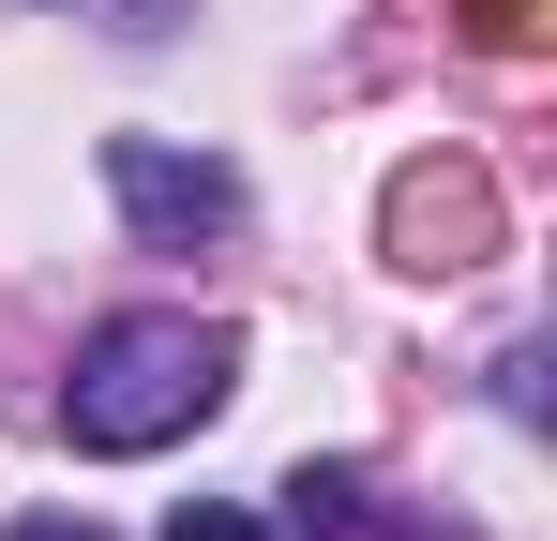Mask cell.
I'll return each mask as SVG.
<instances>
[{"instance_id":"4","label":"cell","mask_w":557,"mask_h":541,"mask_svg":"<svg viewBox=\"0 0 557 541\" xmlns=\"http://www.w3.org/2000/svg\"><path fill=\"white\" fill-rule=\"evenodd\" d=\"M166 541H286V527H272V512H242V496H182Z\"/></svg>"},{"instance_id":"2","label":"cell","mask_w":557,"mask_h":541,"mask_svg":"<svg viewBox=\"0 0 557 541\" xmlns=\"http://www.w3.org/2000/svg\"><path fill=\"white\" fill-rule=\"evenodd\" d=\"M106 196H121V226H136L151 256H196V241L242 226V166H211L182 136H106Z\"/></svg>"},{"instance_id":"1","label":"cell","mask_w":557,"mask_h":541,"mask_svg":"<svg viewBox=\"0 0 557 541\" xmlns=\"http://www.w3.org/2000/svg\"><path fill=\"white\" fill-rule=\"evenodd\" d=\"M226 391H242V331L226 316H182V301H136V316H106L91 347H76L61 437L91 451V466H136V451H182Z\"/></svg>"},{"instance_id":"3","label":"cell","mask_w":557,"mask_h":541,"mask_svg":"<svg viewBox=\"0 0 557 541\" xmlns=\"http://www.w3.org/2000/svg\"><path fill=\"white\" fill-rule=\"evenodd\" d=\"M286 541H347L362 527V466H286V512H272Z\"/></svg>"},{"instance_id":"5","label":"cell","mask_w":557,"mask_h":541,"mask_svg":"<svg viewBox=\"0 0 557 541\" xmlns=\"http://www.w3.org/2000/svg\"><path fill=\"white\" fill-rule=\"evenodd\" d=\"M0 541H106V527H91V512H15Z\"/></svg>"}]
</instances>
